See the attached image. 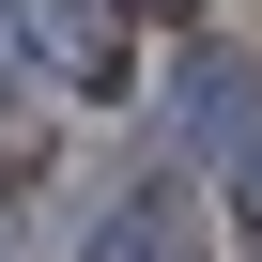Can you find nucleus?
I'll use <instances>...</instances> for the list:
<instances>
[{
	"instance_id": "f257e3e1",
	"label": "nucleus",
	"mask_w": 262,
	"mask_h": 262,
	"mask_svg": "<svg viewBox=\"0 0 262 262\" xmlns=\"http://www.w3.org/2000/svg\"><path fill=\"white\" fill-rule=\"evenodd\" d=\"M77 262H201V201H185V185H123Z\"/></svg>"
},
{
	"instance_id": "f03ea898",
	"label": "nucleus",
	"mask_w": 262,
	"mask_h": 262,
	"mask_svg": "<svg viewBox=\"0 0 262 262\" xmlns=\"http://www.w3.org/2000/svg\"><path fill=\"white\" fill-rule=\"evenodd\" d=\"M247 123V47H185V139H231Z\"/></svg>"
},
{
	"instance_id": "7ed1b4c3",
	"label": "nucleus",
	"mask_w": 262,
	"mask_h": 262,
	"mask_svg": "<svg viewBox=\"0 0 262 262\" xmlns=\"http://www.w3.org/2000/svg\"><path fill=\"white\" fill-rule=\"evenodd\" d=\"M47 77V16H31V0H0V93H31Z\"/></svg>"
},
{
	"instance_id": "20e7f679",
	"label": "nucleus",
	"mask_w": 262,
	"mask_h": 262,
	"mask_svg": "<svg viewBox=\"0 0 262 262\" xmlns=\"http://www.w3.org/2000/svg\"><path fill=\"white\" fill-rule=\"evenodd\" d=\"M247 216H262V139H247Z\"/></svg>"
},
{
	"instance_id": "39448f33",
	"label": "nucleus",
	"mask_w": 262,
	"mask_h": 262,
	"mask_svg": "<svg viewBox=\"0 0 262 262\" xmlns=\"http://www.w3.org/2000/svg\"><path fill=\"white\" fill-rule=\"evenodd\" d=\"M170 16H185V0H170Z\"/></svg>"
}]
</instances>
